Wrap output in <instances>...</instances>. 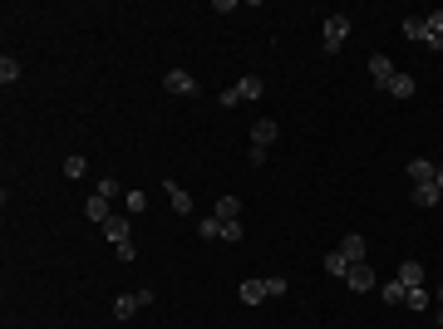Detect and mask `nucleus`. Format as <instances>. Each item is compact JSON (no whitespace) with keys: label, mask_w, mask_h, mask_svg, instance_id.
Instances as JSON below:
<instances>
[{"label":"nucleus","mask_w":443,"mask_h":329,"mask_svg":"<svg viewBox=\"0 0 443 329\" xmlns=\"http://www.w3.org/2000/svg\"><path fill=\"white\" fill-rule=\"evenodd\" d=\"M266 94V84H261V74H241L231 89H222V109H236V104H251V99H261Z\"/></svg>","instance_id":"f257e3e1"},{"label":"nucleus","mask_w":443,"mask_h":329,"mask_svg":"<svg viewBox=\"0 0 443 329\" xmlns=\"http://www.w3.org/2000/svg\"><path fill=\"white\" fill-rule=\"evenodd\" d=\"M148 305H153V290H133V295H118V300H113V315H118V320H133V315L148 310Z\"/></svg>","instance_id":"f03ea898"},{"label":"nucleus","mask_w":443,"mask_h":329,"mask_svg":"<svg viewBox=\"0 0 443 329\" xmlns=\"http://www.w3.org/2000/svg\"><path fill=\"white\" fill-rule=\"evenodd\" d=\"M350 40V15H326V54H335Z\"/></svg>","instance_id":"7ed1b4c3"},{"label":"nucleus","mask_w":443,"mask_h":329,"mask_svg":"<svg viewBox=\"0 0 443 329\" xmlns=\"http://www.w3.org/2000/svg\"><path fill=\"white\" fill-rule=\"evenodd\" d=\"M163 89H168V94H197V79H192L188 69H168V74H163Z\"/></svg>","instance_id":"20e7f679"},{"label":"nucleus","mask_w":443,"mask_h":329,"mask_svg":"<svg viewBox=\"0 0 443 329\" xmlns=\"http://www.w3.org/2000/svg\"><path fill=\"white\" fill-rule=\"evenodd\" d=\"M345 285H350V290H379V280H374V270H369V261H359V265H350V275H345Z\"/></svg>","instance_id":"39448f33"},{"label":"nucleus","mask_w":443,"mask_h":329,"mask_svg":"<svg viewBox=\"0 0 443 329\" xmlns=\"http://www.w3.org/2000/svg\"><path fill=\"white\" fill-rule=\"evenodd\" d=\"M369 74H374V84H379V89H389V79H394L399 69H394V59H389V54H369Z\"/></svg>","instance_id":"423d86ee"},{"label":"nucleus","mask_w":443,"mask_h":329,"mask_svg":"<svg viewBox=\"0 0 443 329\" xmlns=\"http://www.w3.org/2000/svg\"><path fill=\"white\" fill-rule=\"evenodd\" d=\"M404 177H409L414 187H424V182H434V177H439V167H434L429 157H414V162L404 167Z\"/></svg>","instance_id":"0eeeda50"},{"label":"nucleus","mask_w":443,"mask_h":329,"mask_svg":"<svg viewBox=\"0 0 443 329\" xmlns=\"http://www.w3.org/2000/svg\"><path fill=\"white\" fill-rule=\"evenodd\" d=\"M419 44H429V49H443V10L424 15V40H419Z\"/></svg>","instance_id":"6e6552de"},{"label":"nucleus","mask_w":443,"mask_h":329,"mask_svg":"<svg viewBox=\"0 0 443 329\" xmlns=\"http://www.w3.org/2000/svg\"><path fill=\"white\" fill-rule=\"evenodd\" d=\"M340 256H345L350 265H359V261H364V236H359V231H350V236L340 241Z\"/></svg>","instance_id":"1a4fd4ad"},{"label":"nucleus","mask_w":443,"mask_h":329,"mask_svg":"<svg viewBox=\"0 0 443 329\" xmlns=\"http://www.w3.org/2000/svg\"><path fill=\"white\" fill-rule=\"evenodd\" d=\"M271 143H276V123H271V118L251 123V148H271Z\"/></svg>","instance_id":"9d476101"},{"label":"nucleus","mask_w":443,"mask_h":329,"mask_svg":"<svg viewBox=\"0 0 443 329\" xmlns=\"http://www.w3.org/2000/svg\"><path fill=\"white\" fill-rule=\"evenodd\" d=\"M394 280H399V285H404V290H414V285H424V265H419V261H404V265H399V275H394Z\"/></svg>","instance_id":"9b49d317"},{"label":"nucleus","mask_w":443,"mask_h":329,"mask_svg":"<svg viewBox=\"0 0 443 329\" xmlns=\"http://www.w3.org/2000/svg\"><path fill=\"white\" fill-rule=\"evenodd\" d=\"M236 295H241V305H261L266 300V280H241Z\"/></svg>","instance_id":"f8f14e48"},{"label":"nucleus","mask_w":443,"mask_h":329,"mask_svg":"<svg viewBox=\"0 0 443 329\" xmlns=\"http://www.w3.org/2000/svg\"><path fill=\"white\" fill-rule=\"evenodd\" d=\"M439 202H443L439 182H424V187H414V207H439Z\"/></svg>","instance_id":"ddd939ff"},{"label":"nucleus","mask_w":443,"mask_h":329,"mask_svg":"<svg viewBox=\"0 0 443 329\" xmlns=\"http://www.w3.org/2000/svg\"><path fill=\"white\" fill-rule=\"evenodd\" d=\"M168 187V202H173V212H192V197H188V187H178V182H163Z\"/></svg>","instance_id":"4468645a"},{"label":"nucleus","mask_w":443,"mask_h":329,"mask_svg":"<svg viewBox=\"0 0 443 329\" xmlns=\"http://www.w3.org/2000/svg\"><path fill=\"white\" fill-rule=\"evenodd\" d=\"M15 79H20V59H15V54H0V84L10 89Z\"/></svg>","instance_id":"2eb2a0df"},{"label":"nucleus","mask_w":443,"mask_h":329,"mask_svg":"<svg viewBox=\"0 0 443 329\" xmlns=\"http://www.w3.org/2000/svg\"><path fill=\"white\" fill-rule=\"evenodd\" d=\"M104 236H109L113 246H123V241H128V221H123V217H109V221H104Z\"/></svg>","instance_id":"dca6fc26"},{"label":"nucleus","mask_w":443,"mask_h":329,"mask_svg":"<svg viewBox=\"0 0 443 329\" xmlns=\"http://www.w3.org/2000/svg\"><path fill=\"white\" fill-rule=\"evenodd\" d=\"M84 212H89V221H99V226H104V221L113 217V212H109V202H104V197H89V202H84Z\"/></svg>","instance_id":"f3484780"},{"label":"nucleus","mask_w":443,"mask_h":329,"mask_svg":"<svg viewBox=\"0 0 443 329\" xmlns=\"http://www.w3.org/2000/svg\"><path fill=\"white\" fill-rule=\"evenodd\" d=\"M326 275H340V280L350 275V261H345L340 251H326Z\"/></svg>","instance_id":"a211bd4d"},{"label":"nucleus","mask_w":443,"mask_h":329,"mask_svg":"<svg viewBox=\"0 0 443 329\" xmlns=\"http://www.w3.org/2000/svg\"><path fill=\"white\" fill-rule=\"evenodd\" d=\"M384 94H394V99H409V94H414V79H409V74H394Z\"/></svg>","instance_id":"6ab92c4d"},{"label":"nucleus","mask_w":443,"mask_h":329,"mask_svg":"<svg viewBox=\"0 0 443 329\" xmlns=\"http://www.w3.org/2000/svg\"><path fill=\"white\" fill-rule=\"evenodd\" d=\"M222 226H226L222 217H202V221H197V231H202V241H222Z\"/></svg>","instance_id":"aec40b11"},{"label":"nucleus","mask_w":443,"mask_h":329,"mask_svg":"<svg viewBox=\"0 0 443 329\" xmlns=\"http://www.w3.org/2000/svg\"><path fill=\"white\" fill-rule=\"evenodd\" d=\"M212 217H222V221H236V217H241V202H236V197H222Z\"/></svg>","instance_id":"412c9836"},{"label":"nucleus","mask_w":443,"mask_h":329,"mask_svg":"<svg viewBox=\"0 0 443 329\" xmlns=\"http://www.w3.org/2000/svg\"><path fill=\"white\" fill-rule=\"evenodd\" d=\"M379 295H384V305H404V295H409V290H404L399 280H389V285H379Z\"/></svg>","instance_id":"4be33fe9"},{"label":"nucleus","mask_w":443,"mask_h":329,"mask_svg":"<svg viewBox=\"0 0 443 329\" xmlns=\"http://www.w3.org/2000/svg\"><path fill=\"white\" fill-rule=\"evenodd\" d=\"M94 197L113 202V197H118V177H109V172H104V177H99V187H94Z\"/></svg>","instance_id":"5701e85b"},{"label":"nucleus","mask_w":443,"mask_h":329,"mask_svg":"<svg viewBox=\"0 0 443 329\" xmlns=\"http://www.w3.org/2000/svg\"><path fill=\"white\" fill-rule=\"evenodd\" d=\"M84 172H89V162H84L79 152H74V157H64V177H84Z\"/></svg>","instance_id":"b1692460"},{"label":"nucleus","mask_w":443,"mask_h":329,"mask_svg":"<svg viewBox=\"0 0 443 329\" xmlns=\"http://www.w3.org/2000/svg\"><path fill=\"white\" fill-rule=\"evenodd\" d=\"M404 305H409V310H429V290H419V285H414V290L404 295Z\"/></svg>","instance_id":"393cba45"},{"label":"nucleus","mask_w":443,"mask_h":329,"mask_svg":"<svg viewBox=\"0 0 443 329\" xmlns=\"http://www.w3.org/2000/svg\"><path fill=\"white\" fill-rule=\"evenodd\" d=\"M404 40H424V20H404Z\"/></svg>","instance_id":"a878e982"},{"label":"nucleus","mask_w":443,"mask_h":329,"mask_svg":"<svg viewBox=\"0 0 443 329\" xmlns=\"http://www.w3.org/2000/svg\"><path fill=\"white\" fill-rule=\"evenodd\" d=\"M222 241H241V221H226L222 226Z\"/></svg>","instance_id":"bb28decb"},{"label":"nucleus","mask_w":443,"mask_h":329,"mask_svg":"<svg viewBox=\"0 0 443 329\" xmlns=\"http://www.w3.org/2000/svg\"><path fill=\"white\" fill-rule=\"evenodd\" d=\"M113 256H118V261H123V265H128V261H133V256H138V251H133V241H123V246H113Z\"/></svg>","instance_id":"cd10ccee"},{"label":"nucleus","mask_w":443,"mask_h":329,"mask_svg":"<svg viewBox=\"0 0 443 329\" xmlns=\"http://www.w3.org/2000/svg\"><path fill=\"white\" fill-rule=\"evenodd\" d=\"M266 295H286V275H271L266 280Z\"/></svg>","instance_id":"c85d7f7f"},{"label":"nucleus","mask_w":443,"mask_h":329,"mask_svg":"<svg viewBox=\"0 0 443 329\" xmlns=\"http://www.w3.org/2000/svg\"><path fill=\"white\" fill-rule=\"evenodd\" d=\"M434 182H439V192H443V167H439V177H434Z\"/></svg>","instance_id":"c756f323"},{"label":"nucleus","mask_w":443,"mask_h":329,"mask_svg":"<svg viewBox=\"0 0 443 329\" xmlns=\"http://www.w3.org/2000/svg\"><path fill=\"white\" fill-rule=\"evenodd\" d=\"M439 305H443V285H439Z\"/></svg>","instance_id":"7c9ffc66"}]
</instances>
